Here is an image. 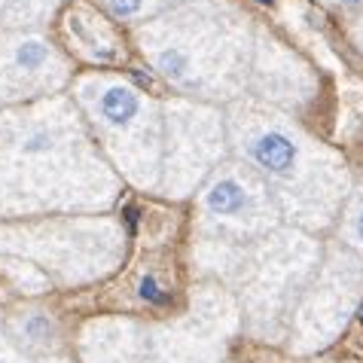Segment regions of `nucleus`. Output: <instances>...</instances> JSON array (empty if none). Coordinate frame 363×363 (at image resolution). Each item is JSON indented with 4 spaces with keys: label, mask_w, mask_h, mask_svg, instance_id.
<instances>
[{
    "label": "nucleus",
    "mask_w": 363,
    "mask_h": 363,
    "mask_svg": "<svg viewBox=\"0 0 363 363\" xmlns=\"http://www.w3.org/2000/svg\"><path fill=\"white\" fill-rule=\"evenodd\" d=\"M123 180L74 98L52 95L0 116V217L107 214Z\"/></svg>",
    "instance_id": "nucleus-1"
},
{
    "label": "nucleus",
    "mask_w": 363,
    "mask_h": 363,
    "mask_svg": "<svg viewBox=\"0 0 363 363\" xmlns=\"http://www.w3.org/2000/svg\"><path fill=\"white\" fill-rule=\"evenodd\" d=\"M229 153L263 180L281 223L302 232L336 226L351 196V171L339 150L308 135L284 110L257 98H238L223 107Z\"/></svg>",
    "instance_id": "nucleus-2"
},
{
    "label": "nucleus",
    "mask_w": 363,
    "mask_h": 363,
    "mask_svg": "<svg viewBox=\"0 0 363 363\" xmlns=\"http://www.w3.org/2000/svg\"><path fill=\"white\" fill-rule=\"evenodd\" d=\"M132 31L147 65L180 98L226 107L247 95L257 25L232 0H180Z\"/></svg>",
    "instance_id": "nucleus-3"
},
{
    "label": "nucleus",
    "mask_w": 363,
    "mask_h": 363,
    "mask_svg": "<svg viewBox=\"0 0 363 363\" xmlns=\"http://www.w3.org/2000/svg\"><path fill=\"white\" fill-rule=\"evenodd\" d=\"M74 104L83 113L95 144L138 193H156L162 171V101L150 98L132 79L92 70L70 79Z\"/></svg>",
    "instance_id": "nucleus-4"
},
{
    "label": "nucleus",
    "mask_w": 363,
    "mask_h": 363,
    "mask_svg": "<svg viewBox=\"0 0 363 363\" xmlns=\"http://www.w3.org/2000/svg\"><path fill=\"white\" fill-rule=\"evenodd\" d=\"M196 199V257L208 272L229 281L245 247L281 226V214L266 184L229 153Z\"/></svg>",
    "instance_id": "nucleus-5"
},
{
    "label": "nucleus",
    "mask_w": 363,
    "mask_h": 363,
    "mask_svg": "<svg viewBox=\"0 0 363 363\" xmlns=\"http://www.w3.org/2000/svg\"><path fill=\"white\" fill-rule=\"evenodd\" d=\"M320 259H324V247L318 235L284 223L245 247L241 263L229 281L241 287L250 324L272 330L287 315H294Z\"/></svg>",
    "instance_id": "nucleus-6"
},
{
    "label": "nucleus",
    "mask_w": 363,
    "mask_h": 363,
    "mask_svg": "<svg viewBox=\"0 0 363 363\" xmlns=\"http://www.w3.org/2000/svg\"><path fill=\"white\" fill-rule=\"evenodd\" d=\"M0 250L31 257L67 281H86L116 269L125 254V229L107 214L40 220L0 229Z\"/></svg>",
    "instance_id": "nucleus-7"
},
{
    "label": "nucleus",
    "mask_w": 363,
    "mask_h": 363,
    "mask_svg": "<svg viewBox=\"0 0 363 363\" xmlns=\"http://www.w3.org/2000/svg\"><path fill=\"white\" fill-rule=\"evenodd\" d=\"M162 171L156 193L186 201L199 193L223 159H229L226 113L217 104L171 95L162 101Z\"/></svg>",
    "instance_id": "nucleus-8"
},
{
    "label": "nucleus",
    "mask_w": 363,
    "mask_h": 363,
    "mask_svg": "<svg viewBox=\"0 0 363 363\" xmlns=\"http://www.w3.org/2000/svg\"><path fill=\"white\" fill-rule=\"evenodd\" d=\"M363 287V263L351 254L345 245H333L324 259H320L318 272L311 275L308 287L294 308V327L290 336L296 339L299 348H315L320 342H330L348 315L357 306V294Z\"/></svg>",
    "instance_id": "nucleus-9"
},
{
    "label": "nucleus",
    "mask_w": 363,
    "mask_h": 363,
    "mask_svg": "<svg viewBox=\"0 0 363 363\" xmlns=\"http://www.w3.org/2000/svg\"><path fill=\"white\" fill-rule=\"evenodd\" d=\"M74 70L52 40L28 28L0 25V104H31L70 86Z\"/></svg>",
    "instance_id": "nucleus-10"
},
{
    "label": "nucleus",
    "mask_w": 363,
    "mask_h": 363,
    "mask_svg": "<svg viewBox=\"0 0 363 363\" xmlns=\"http://www.w3.org/2000/svg\"><path fill=\"white\" fill-rule=\"evenodd\" d=\"M318 70L284 40L257 28L247 95L290 116H299L318 101Z\"/></svg>",
    "instance_id": "nucleus-11"
},
{
    "label": "nucleus",
    "mask_w": 363,
    "mask_h": 363,
    "mask_svg": "<svg viewBox=\"0 0 363 363\" xmlns=\"http://www.w3.org/2000/svg\"><path fill=\"white\" fill-rule=\"evenodd\" d=\"M65 37L67 49L77 58L95 67H119L128 62V49L123 31L107 13H98L92 6H74L65 16Z\"/></svg>",
    "instance_id": "nucleus-12"
},
{
    "label": "nucleus",
    "mask_w": 363,
    "mask_h": 363,
    "mask_svg": "<svg viewBox=\"0 0 363 363\" xmlns=\"http://www.w3.org/2000/svg\"><path fill=\"white\" fill-rule=\"evenodd\" d=\"M174 4H180V0H101L107 16L116 25H128V28H138L150 22V18L162 16Z\"/></svg>",
    "instance_id": "nucleus-13"
},
{
    "label": "nucleus",
    "mask_w": 363,
    "mask_h": 363,
    "mask_svg": "<svg viewBox=\"0 0 363 363\" xmlns=\"http://www.w3.org/2000/svg\"><path fill=\"white\" fill-rule=\"evenodd\" d=\"M62 0H6L4 13H0V25L6 28H28L37 31L40 25H46Z\"/></svg>",
    "instance_id": "nucleus-14"
},
{
    "label": "nucleus",
    "mask_w": 363,
    "mask_h": 363,
    "mask_svg": "<svg viewBox=\"0 0 363 363\" xmlns=\"http://www.w3.org/2000/svg\"><path fill=\"white\" fill-rule=\"evenodd\" d=\"M336 226H339V245H345L363 263V186L351 189V196L342 205Z\"/></svg>",
    "instance_id": "nucleus-15"
},
{
    "label": "nucleus",
    "mask_w": 363,
    "mask_h": 363,
    "mask_svg": "<svg viewBox=\"0 0 363 363\" xmlns=\"http://www.w3.org/2000/svg\"><path fill=\"white\" fill-rule=\"evenodd\" d=\"M16 336H18V345H28V348H49L55 345L58 339V327L55 320L43 315V311H22L16 320Z\"/></svg>",
    "instance_id": "nucleus-16"
},
{
    "label": "nucleus",
    "mask_w": 363,
    "mask_h": 363,
    "mask_svg": "<svg viewBox=\"0 0 363 363\" xmlns=\"http://www.w3.org/2000/svg\"><path fill=\"white\" fill-rule=\"evenodd\" d=\"M138 296L147 302V306H153V308H165L168 302H171V294L159 284V278L153 275V272H147L144 278H140V284H138Z\"/></svg>",
    "instance_id": "nucleus-17"
},
{
    "label": "nucleus",
    "mask_w": 363,
    "mask_h": 363,
    "mask_svg": "<svg viewBox=\"0 0 363 363\" xmlns=\"http://www.w3.org/2000/svg\"><path fill=\"white\" fill-rule=\"evenodd\" d=\"M0 363H25L9 339H0Z\"/></svg>",
    "instance_id": "nucleus-18"
},
{
    "label": "nucleus",
    "mask_w": 363,
    "mask_h": 363,
    "mask_svg": "<svg viewBox=\"0 0 363 363\" xmlns=\"http://www.w3.org/2000/svg\"><path fill=\"white\" fill-rule=\"evenodd\" d=\"M351 43H354L363 52V13L354 18V22H351Z\"/></svg>",
    "instance_id": "nucleus-19"
},
{
    "label": "nucleus",
    "mask_w": 363,
    "mask_h": 363,
    "mask_svg": "<svg viewBox=\"0 0 363 363\" xmlns=\"http://www.w3.org/2000/svg\"><path fill=\"white\" fill-rule=\"evenodd\" d=\"M324 4H333V6H360L363 0H324Z\"/></svg>",
    "instance_id": "nucleus-20"
},
{
    "label": "nucleus",
    "mask_w": 363,
    "mask_h": 363,
    "mask_svg": "<svg viewBox=\"0 0 363 363\" xmlns=\"http://www.w3.org/2000/svg\"><path fill=\"white\" fill-rule=\"evenodd\" d=\"M4 6H6V0H0V13H4Z\"/></svg>",
    "instance_id": "nucleus-21"
},
{
    "label": "nucleus",
    "mask_w": 363,
    "mask_h": 363,
    "mask_svg": "<svg viewBox=\"0 0 363 363\" xmlns=\"http://www.w3.org/2000/svg\"><path fill=\"white\" fill-rule=\"evenodd\" d=\"M357 320H360V324H363V308H360V315H357Z\"/></svg>",
    "instance_id": "nucleus-22"
}]
</instances>
